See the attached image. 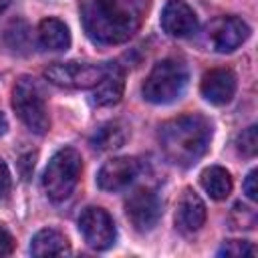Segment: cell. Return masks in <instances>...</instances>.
Here are the masks:
<instances>
[{
    "mask_svg": "<svg viewBox=\"0 0 258 258\" xmlns=\"http://www.w3.org/2000/svg\"><path fill=\"white\" fill-rule=\"evenodd\" d=\"M91 145L99 151H113L123 147L125 143V131L119 123H105L101 127L95 129V133L91 135Z\"/></svg>",
    "mask_w": 258,
    "mask_h": 258,
    "instance_id": "obj_18",
    "label": "cell"
},
{
    "mask_svg": "<svg viewBox=\"0 0 258 258\" xmlns=\"http://www.w3.org/2000/svg\"><path fill=\"white\" fill-rule=\"evenodd\" d=\"M206 222V204L204 200L191 189V187H185L179 202H177V208H175V226L181 234H196L198 230H202Z\"/></svg>",
    "mask_w": 258,
    "mask_h": 258,
    "instance_id": "obj_12",
    "label": "cell"
},
{
    "mask_svg": "<svg viewBox=\"0 0 258 258\" xmlns=\"http://www.w3.org/2000/svg\"><path fill=\"white\" fill-rule=\"evenodd\" d=\"M149 0H83L81 20L95 44H123L141 26Z\"/></svg>",
    "mask_w": 258,
    "mask_h": 258,
    "instance_id": "obj_1",
    "label": "cell"
},
{
    "mask_svg": "<svg viewBox=\"0 0 258 258\" xmlns=\"http://www.w3.org/2000/svg\"><path fill=\"white\" fill-rule=\"evenodd\" d=\"M161 28L173 38H187L198 32V16L185 0H169L161 10Z\"/></svg>",
    "mask_w": 258,
    "mask_h": 258,
    "instance_id": "obj_10",
    "label": "cell"
},
{
    "mask_svg": "<svg viewBox=\"0 0 258 258\" xmlns=\"http://www.w3.org/2000/svg\"><path fill=\"white\" fill-rule=\"evenodd\" d=\"M204 99L212 105H226L236 93V75L230 69H210L200 83Z\"/></svg>",
    "mask_w": 258,
    "mask_h": 258,
    "instance_id": "obj_13",
    "label": "cell"
},
{
    "mask_svg": "<svg viewBox=\"0 0 258 258\" xmlns=\"http://www.w3.org/2000/svg\"><path fill=\"white\" fill-rule=\"evenodd\" d=\"M81 171H83L81 153L75 147H62V149H58L50 157V161H48V165L44 169L42 187H44L46 196L52 202L67 200L73 194V189L77 187L79 177H81Z\"/></svg>",
    "mask_w": 258,
    "mask_h": 258,
    "instance_id": "obj_4",
    "label": "cell"
},
{
    "mask_svg": "<svg viewBox=\"0 0 258 258\" xmlns=\"http://www.w3.org/2000/svg\"><path fill=\"white\" fill-rule=\"evenodd\" d=\"M6 42H8V46L14 48V50L24 48L26 42H28V26H26V22L14 20V22L6 28Z\"/></svg>",
    "mask_w": 258,
    "mask_h": 258,
    "instance_id": "obj_21",
    "label": "cell"
},
{
    "mask_svg": "<svg viewBox=\"0 0 258 258\" xmlns=\"http://www.w3.org/2000/svg\"><path fill=\"white\" fill-rule=\"evenodd\" d=\"M10 2H12V0H0V14L10 6Z\"/></svg>",
    "mask_w": 258,
    "mask_h": 258,
    "instance_id": "obj_26",
    "label": "cell"
},
{
    "mask_svg": "<svg viewBox=\"0 0 258 258\" xmlns=\"http://www.w3.org/2000/svg\"><path fill=\"white\" fill-rule=\"evenodd\" d=\"M212 125L202 115H181L169 119L159 129V145L163 155L179 167H191L208 151Z\"/></svg>",
    "mask_w": 258,
    "mask_h": 258,
    "instance_id": "obj_2",
    "label": "cell"
},
{
    "mask_svg": "<svg viewBox=\"0 0 258 258\" xmlns=\"http://www.w3.org/2000/svg\"><path fill=\"white\" fill-rule=\"evenodd\" d=\"M32 256H64L71 254V244L62 232L56 228H42L30 240Z\"/></svg>",
    "mask_w": 258,
    "mask_h": 258,
    "instance_id": "obj_15",
    "label": "cell"
},
{
    "mask_svg": "<svg viewBox=\"0 0 258 258\" xmlns=\"http://www.w3.org/2000/svg\"><path fill=\"white\" fill-rule=\"evenodd\" d=\"M187 81L189 73L181 60L163 58L157 64H153L151 73L145 77L141 93L143 99L153 105H167L177 101L185 93Z\"/></svg>",
    "mask_w": 258,
    "mask_h": 258,
    "instance_id": "obj_3",
    "label": "cell"
},
{
    "mask_svg": "<svg viewBox=\"0 0 258 258\" xmlns=\"http://www.w3.org/2000/svg\"><path fill=\"white\" fill-rule=\"evenodd\" d=\"M244 194L248 196V200H258V171L256 169H252L248 175H246V179H244Z\"/></svg>",
    "mask_w": 258,
    "mask_h": 258,
    "instance_id": "obj_22",
    "label": "cell"
},
{
    "mask_svg": "<svg viewBox=\"0 0 258 258\" xmlns=\"http://www.w3.org/2000/svg\"><path fill=\"white\" fill-rule=\"evenodd\" d=\"M38 44L44 50H67L71 46V32L58 18H44L38 24Z\"/></svg>",
    "mask_w": 258,
    "mask_h": 258,
    "instance_id": "obj_16",
    "label": "cell"
},
{
    "mask_svg": "<svg viewBox=\"0 0 258 258\" xmlns=\"http://www.w3.org/2000/svg\"><path fill=\"white\" fill-rule=\"evenodd\" d=\"M200 181H202V187L206 189V194L214 200H226L232 194V187H234L232 175L220 165L206 167L200 175Z\"/></svg>",
    "mask_w": 258,
    "mask_h": 258,
    "instance_id": "obj_17",
    "label": "cell"
},
{
    "mask_svg": "<svg viewBox=\"0 0 258 258\" xmlns=\"http://www.w3.org/2000/svg\"><path fill=\"white\" fill-rule=\"evenodd\" d=\"M10 183H12V179H10V171H8L6 163L0 159V200L6 198V194L10 191Z\"/></svg>",
    "mask_w": 258,
    "mask_h": 258,
    "instance_id": "obj_23",
    "label": "cell"
},
{
    "mask_svg": "<svg viewBox=\"0 0 258 258\" xmlns=\"http://www.w3.org/2000/svg\"><path fill=\"white\" fill-rule=\"evenodd\" d=\"M6 129H8V121H6V117H4V113L0 111V137L6 133Z\"/></svg>",
    "mask_w": 258,
    "mask_h": 258,
    "instance_id": "obj_25",
    "label": "cell"
},
{
    "mask_svg": "<svg viewBox=\"0 0 258 258\" xmlns=\"http://www.w3.org/2000/svg\"><path fill=\"white\" fill-rule=\"evenodd\" d=\"M79 230H81L87 246L97 250V252L109 250L115 244V238H117L113 218L109 216L107 210L97 208V206H89L81 212Z\"/></svg>",
    "mask_w": 258,
    "mask_h": 258,
    "instance_id": "obj_8",
    "label": "cell"
},
{
    "mask_svg": "<svg viewBox=\"0 0 258 258\" xmlns=\"http://www.w3.org/2000/svg\"><path fill=\"white\" fill-rule=\"evenodd\" d=\"M105 73V64H89V62H52L44 69L46 81L62 89H93Z\"/></svg>",
    "mask_w": 258,
    "mask_h": 258,
    "instance_id": "obj_6",
    "label": "cell"
},
{
    "mask_svg": "<svg viewBox=\"0 0 258 258\" xmlns=\"http://www.w3.org/2000/svg\"><path fill=\"white\" fill-rule=\"evenodd\" d=\"M254 254H256V248L248 240H228L218 250V256H226V258H240V256H254Z\"/></svg>",
    "mask_w": 258,
    "mask_h": 258,
    "instance_id": "obj_19",
    "label": "cell"
},
{
    "mask_svg": "<svg viewBox=\"0 0 258 258\" xmlns=\"http://www.w3.org/2000/svg\"><path fill=\"white\" fill-rule=\"evenodd\" d=\"M12 107L18 119L38 135H44L50 129V117L40 85L32 77H20L12 89Z\"/></svg>",
    "mask_w": 258,
    "mask_h": 258,
    "instance_id": "obj_5",
    "label": "cell"
},
{
    "mask_svg": "<svg viewBox=\"0 0 258 258\" xmlns=\"http://www.w3.org/2000/svg\"><path fill=\"white\" fill-rule=\"evenodd\" d=\"M139 173V163L133 157H113L103 163L97 173V185L103 191H121L133 183Z\"/></svg>",
    "mask_w": 258,
    "mask_h": 258,
    "instance_id": "obj_11",
    "label": "cell"
},
{
    "mask_svg": "<svg viewBox=\"0 0 258 258\" xmlns=\"http://www.w3.org/2000/svg\"><path fill=\"white\" fill-rule=\"evenodd\" d=\"M125 214L137 232H151L161 218V202L153 189L139 187L127 198Z\"/></svg>",
    "mask_w": 258,
    "mask_h": 258,
    "instance_id": "obj_9",
    "label": "cell"
},
{
    "mask_svg": "<svg viewBox=\"0 0 258 258\" xmlns=\"http://www.w3.org/2000/svg\"><path fill=\"white\" fill-rule=\"evenodd\" d=\"M93 103L99 107H111L121 101L125 91V71L117 62H107L103 79L93 87Z\"/></svg>",
    "mask_w": 258,
    "mask_h": 258,
    "instance_id": "obj_14",
    "label": "cell"
},
{
    "mask_svg": "<svg viewBox=\"0 0 258 258\" xmlns=\"http://www.w3.org/2000/svg\"><path fill=\"white\" fill-rule=\"evenodd\" d=\"M250 36V26L238 16H218L208 22L204 30L206 44L214 52H234Z\"/></svg>",
    "mask_w": 258,
    "mask_h": 258,
    "instance_id": "obj_7",
    "label": "cell"
},
{
    "mask_svg": "<svg viewBox=\"0 0 258 258\" xmlns=\"http://www.w3.org/2000/svg\"><path fill=\"white\" fill-rule=\"evenodd\" d=\"M12 250H14V240H12V236H10L4 228H0V258H2V256H10Z\"/></svg>",
    "mask_w": 258,
    "mask_h": 258,
    "instance_id": "obj_24",
    "label": "cell"
},
{
    "mask_svg": "<svg viewBox=\"0 0 258 258\" xmlns=\"http://www.w3.org/2000/svg\"><path fill=\"white\" fill-rule=\"evenodd\" d=\"M236 147L244 157H254L258 151V127L250 125L236 137Z\"/></svg>",
    "mask_w": 258,
    "mask_h": 258,
    "instance_id": "obj_20",
    "label": "cell"
}]
</instances>
